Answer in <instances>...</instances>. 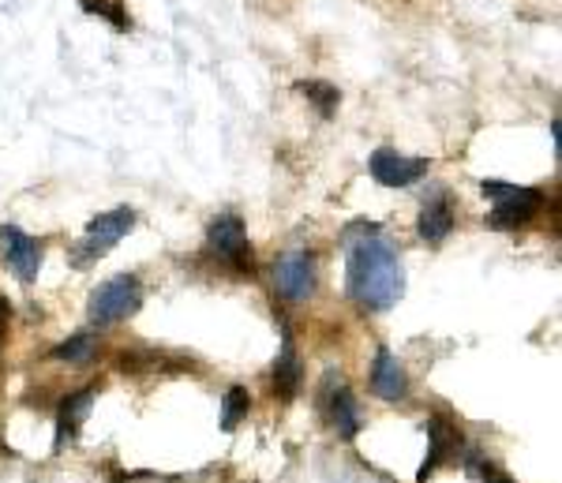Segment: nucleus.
I'll return each mask as SVG.
<instances>
[{"mask_svg":"<svg viewBox=\"0 0 562 483\" xmlns=\"http://www.w3.org/2000/svg\"><path fill=\"white\" fill-rule=\"evenodd\" d=\"M349 244V262H346V281L352 304H360L364 312H386L405 296V270L402 259L390 244L379 236V225H371L364 240H346Z\"/></svg>","mask_w":562,"mask_h":483,"instance_id":"f257e3e1","label":"nucleus"},{"mask_svg":"<svg viewBox=\"0 0 562 483\" xmlns=\"http://www.w3.org/2000/svg\"><path fill=\"white\" fill-rule=\"evenodd\" d=\"M132 229H135L132 206H116V211H109V214H98L94 222L87 225L83 240L71 248V267H79V270L94 267V262L105 259V255L121 244V236H128Z\"/></svg>","mask_w":562,"mask_h":483,"instance_id":"f03ea898","label":"nucleus"},{"mask_svg":"<svg viewBox=\"0 0 562 483\" xmlns=\"http://www.w3.org/2000/svg\"><path fill=\"white\" fill-rule=\"evenodd\" d=\"M480 191H484L487 199H495V211L487 217L492 229H518V225H529L543 206L540 188L506 184V180H484Z\"/></svg>","mask_w":562,"mask_h":483,"instance_id":"7ed1b4c3","label":"nucleus"},{"mask_svg":"<svg viewBox=\"0 0 562 483\" xmlns=\"http://www.w3.org/2000/svg\"><path fill=\"white\" fill-rule=\"evenodd\" d=\"M139 304H143L139 278L121 273V278L105 281V285H98L94 293H90L87 315H90V323H94V326H113V323L132 318L135 312H139Z\"/></svg>","mask_w":562,"mask_h":483,"instance_id":"20e7f679","label":"nucleus"},{"mask_svg":"<svg viewBox=\"0 0 562 483\" xmlns=\"http://www.w3.org/2000/svg\"><path fill=\"white\" fill-rule=\"evenodd\" d=\"M206 244L222 262H229L233 270L251 273V251H248V233H244V222L237 214H222L206 233Z\"/></svg>","mask_w":562,"mask_h":483,"instance_id":"39448f33","label":"nucleus"},{"mask_svg":"<svg viewBox=\"0 0 562 483\" xmlns=\"http://www.w3.org/2000/svg\"><path fill=\"white\" fill-rule=\"evenodd\" d=\"M371 177H375V184L383 188H409L416 184L420 177H428L431 161L428 158H409V154H397V150H375L368 161Z\"/></svg>","mask_w":562,"mask_h":483,"instance_id":"423d86ee","label":"nucleus"},{"mask_svg":"<svg viewBox=\"0 0 562 483\" xmlns=\"http://www.w3.org/2000/svg\"><path fill=\"white\" fill-rule=\"evenodd\" d=\"M274 285L285 300L304 304L315 293V259L307 251H285L274 267Z\"/></svg>","mask_w":562,"mask_h":483,"instance_id":"0eeeda50","label":"nucleus"},{"mask_svg":"<svg viewBox=\"0 0 562 483\" xmlns=\"http://www.w3.org/2000/svg\"><path fill=\"white\" fill-rule=\"evenodd\" d=\"M0 248H4L8 267L20 273V281H34L42 270V244L26 236L20 225H4L0 229Z\"/></svg>","mask_w":562,"mask_h":483,"instance_id":"6e6552de","label":"nucleus"},{"mask_svg":"<svg viewBox=\"0 0 562 483\" xmlns=\"http://www.w3.org/2000/svg\"><path fill=\"white\" fill-rule=\"evenodd\" d=\"M416 233H420L424 244H442L454 233V199H450V191H431L424 199L420 217H416Z\"/></svg>","mask_w":562,"mask_h":483,"instance_id":"1a4fd4ad","label":"nucleus"},{"mask_svg":"<svg viewBox=\"0 0 562 483\" xmlns=\"http://www.w3.org/2000/svg\"><path fill=\"white\" fill-rule=\"evenodd\" d=\"M371 390H375L379 397H386V401L405 397V390H409V379H405L402 360H397L390 349L375 352V363H371Z\"/></svg>","mask_w":562,"mask_h":483,"instance_id":"9d476101","label":"nucleus"},{"mask_svg":"<svg viewBox=\"0 0 562 483\" xmlns=\"http://www.w3.org/2000/svg\"><path fill=\"white\" fill-rule=\"evenodd\" d=\"M94 394H98L94 386L79 390V394H68V401L60 405V416H57V446H65L79 435V424L87 420L90 405H94Z\"/></svg>","mask_w":562,"mask_h":483,"instance_id":"9b49d317","label":"nucleus"},{"mask_svg":"<svg viewBox=\"0 0 562 483\" xmlns=\"http://www.w3.org/2000/svg\"><path fill=\"white\" fill-rule=\"evenodd\" d=\"M301 379H304L301 352L293 349V337L285 334V341H281V357H278V363H274V390L289 401V397L301 394Z\"/></svg>","mask_w":562,"mask_h":483,"instance_id":"f8f14e48","label":"nucleus"},{"mask_svg":"<svg viewBox=\"0 0 562 483\" xmlns=\"http://www.w3.org/2000/svg\"><path fill=\"white\" fill-rule=\"evenodd\" d=\"M326 420L334 424V431L341 435V439H352V435L360 431V416H357V401L346 386L330 390L326 394Z\"/></svg>","mask_w":562,"mask_h":483,"instance_id":"ddd939ff","label":"nucleus"},{"mask_svg":"<svg viewBox=\"0 0 562 483\" xmlns=\"http://www.w3.org/2000/svg\"><path fill=\"white\" fill-rule=\"evenodd\" d=\"M428 439H431V453H428V461L420 464V480H428L435 469H439V461L447 458V450H458V431L450 427L447 420H428Z\"/></svg>","mask_w":562,"mask_h":483,"instance_id":"4468645a","label":"nucleus"},{"mask_svg":"<svg viewBox=\"0 0 562 483\" xmlns=\"http://www.w3.org/2000/svg\"><path fill=\"white\" fill-rule=\"evenodd\" d=\"M296 90H301L307 102L319 109L323 121H330V116L338 113L341 94H338V87H334V83H323V79H307V83H296Z\"/></svg>","mask_w":562,"mask_h":483,"instance_id":"2eb2a0df","label":"nucleus"},{"mask_svg":"<svg viewBox=\"0 0 562 483\" xmlns=\"http://www.w3.org/2000/svg\"><path fill=\"white\" fill-rule=\"evenodd\" d=\"M248 408H251L248 390L233 386L229 394H225V405H222V427H225V431H233V427H237L244 416H248Z\"/></svg>","mask_w":562,"mask_h":483,"instance_id":"dca6fc26","label":"nucleus"},{"mask_svg":"<svg viewBox=\"0 0 562 483\" xmlns=\"http://www.w3.org/2000/svg\"><path fill=\"white\" fill-rule=\"evenodd\" d=\"M83 12L102 15L105 23H113L116 31H128V12H124V0H79Z\"/></svg>","mask_w":562,"mask_h":483,"instance_id":"f3484780","label":"nucleus"},{"mask_svg":"<svg viewBox=\"0 0 562 483\" xmlns=\"http://www.w3.org/2000/svg\"><path fill=\"white\" fill-rule=\"evenodd\" d=\"M94 357V334H76L71 341L53 349V360H68V363H87Z\"/></svg>","mask_w":562,"mask_h":483,"instance_id":"a211bd4d","label":"nucleus"},{"mask_svg":"<svg viewBox=\"0 0 562 483\" xmlns=\"http://www.w3.org/2000/svg\"><path fill=\"white\" fill-rule=\"evenodd\" d=\"M8 315H12V307H8V300L0 296V337H4V330H8Z\"/></svg>","mask_w":562,"mask_h":483,"instance_id":"6ab92c4d","label":"nucleus"},{"mask_svg":"<svg viewBox=\"0 0 562 483\" xmlns=\"http://www.w3.org/2000/svg\"><path fill=\"white\" fill-rule=\"evenodd\" d=\"M484 480H487V483H510V480H506V476H495L492 469H484Z\"/></svg>","mask_w":562,"mask_h":483,"instance_id":"aec40b11","label":"nucleus"}]
</instances>
